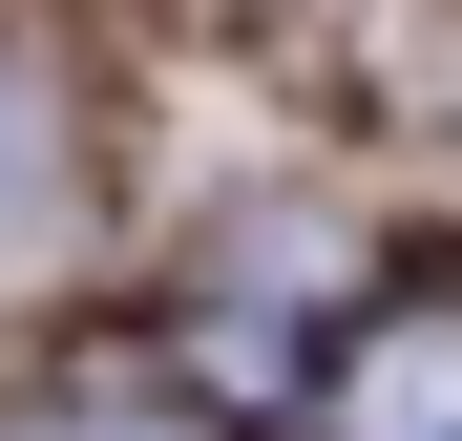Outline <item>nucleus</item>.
Segmentation results:
<instances>
[{"label": "nucleus", "instance_id": "obj_3", "mask_svg": "<svg viewBox=\"0 0 462 441\" xmlns=\"http://www.w3.org/2000/svg\"><path fill=\"white\" fill-rule=\"evenodd\" d=\"M0 441H189L169 400H42V420H0Z\"/></svg>", "mask_w": 462, "mask_h": 441}, {"label": "nucleus", "instance_id": "obj_2", "mask_svg": "<svg viewBox=\"0 0 462 441\" xmlns=\"http://www.w3.org/2000/svg\"><path fill=\"white\" fill-rule=\"evenodd\" d=\"M42 210H63V106H42V63H0V273L42 253Z\"/></svg>", "mask_w": 462, "mask_h": 441}, {"label": "nucleus", "instance_id": "obj_1", "mask_svg": "<svg viewBox=\"0 0 462 441\" xmlns=\"http://www.w3.org/2000/svg\"><path fill=\"white\" fill-rule=\"evenodd\" d=\"M337 441H462V316H400L337 379Z\"/></svg>", "mask_w": 462, "mask_h": 441}]
</instances>
